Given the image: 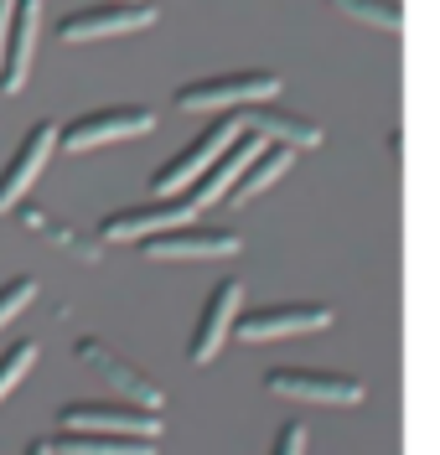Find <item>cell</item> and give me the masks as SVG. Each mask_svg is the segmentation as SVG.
<instances>
[{"mask_svg":"<svg viewBox=\"0 0 440 455\" xmlns=\"http://www.w3.org/2000/svg\"><path fill=\"white\" fill-rule=\"evenodd\" d=\"M238 135H244L238 114H234V119H228V114H218V119L207 124L197 140H187V145H181V150L172 156V161H166V166L150 176V197H176V192H192V187L203 181L207 171L223 161V150H228Z\"/></svg>","mask_w":440,"mask_h":455,"instance_id":"obj_1","label":"cell"},{"mask_svg":"<svg viewBox=\"0 0 440 455\" xmlns=\"http://www.w3.org/2000/svg\"><path fill=\"white\" fill-rule=\"evenodd\" d=\"M280 93V78L264 73V68H234V73H212V78H197V84L176 88V109H203V114H238L249 104H264Z\"/></svg>","mask_w":440,"mask_h":455,"instance_id":"obj_2","label":"cell"},{"mask_svg":"<svg viewBox=\"0 0 440 455\" xmlns=\"http://www.w3.org/2000/svg\"><path fill=\"white\" fill-rule=\"evenodd\" d=\"M156 130V114L146 104H104V109H88L78 119L58 124V150L68 156H88V150H104V145L135 140Z\"/></svg>","mask_w":440,"mask_h":455,"instance_id":"obj_3","label":"cell"},{"mask_svg":"<svg viewBox=\"0 0 440 455\" xmlns=\"http://www.w3.org/2000/svg\"><path fill=\"white\" fill-rule=\"evenodd\" d=\"M156 21V5L150 0H93V5H78L58 21V42H104V36H130Z\"/></svg>","mask_w":440,"mask_h":455,"instance_id":"obj_4","label":"cell"},{"mask_svg":"<svg viewBox=\"0 0 440 455\" xmlns=\"http://www.w3.org/2000/svg\"><path fill=\"white\" fill-rule=\"evenodd\" d=\"M326 326H332V306H316V300H280V306L238 311L234 337L249 341V347H264V341H285V337H311V331H326Z\"/></svg>","mask_w":440,"mask_h":455,"instance_id":"obj_5","label":"cell"},{"mask_svg":"<svg viewBox=\"0 0 440 455\" xmlns=\"http://www.w3.org/2000/svg\"><path fill=\"white\" fill-rule=\"evenodd\" d=\"M238 249H244V238H238L234 228L197 223V218L140 238V254L161 259V264H181V259H223V254H238Z\"/></svg>","mask_w":440,"mask_h":455,"instance_id":"obj_6","label":"cell"},{"mask_svg":"<svg viewBox=\"0 0 440 455\" xmlns=\"http://www.w3.org/2000/svg\"><path fill=\"white\" fill-rule=\"evenodd\" d=\"M52 150H58V124H52V119L31 124L27 135L16 140L11 161L0 166V212H16V207L27 202V192L36 187V176L52 161Z\"/></svg>","mask_w":440,"mask_h":455,"instance_id":"obj_7","label":"cell"},{"mask_svg":"<svg viewBox=\"0 0 440 455\" xmlns=\"http://www.w3.org/2000/svg\"><path fill=\"white\" fill-rule=\"evenodd\" d=\"M264 388L275 398H291V403H326V409H352V403L368 398V388L348 372H311V368L264 372Z\"/></svg>","mask_w":440,"mask_h":455,"instance_id":"obj_8","label":"cell"},{"mask_svg":"<svg viewBox=\"0 0 440 455\" xmlns=\"http://www.w3.org/2000/svg\"><path fill=\"white\" fill-rule=\"evenodd\" d=\"M238 311H244V284L238 280L212 284V295L203 300V315H197V326H192V341H187L192 363H212V357L223 352V341H234Z\"/></svg>","mask_w":440,"mask_h":455,"instance_id":"obj_9","label":"cell"},{"mask_svg":"<svg viewBox=\"0 0 440 455\" xmlns=\"http://www.w3.org/2000/svg\"><path fill=\"white\" fill-rule=\"evenodd\" d=\"M36 31H42V0H16L11 31H5V57H0V93H21L36 57Z\"/></svg>","mask_w":440,"mask_h":455,"instance_id":"obj_10","label":"cell"},{"mask_svg":"<svg viewBox=\"0 0 440 455\" xmlns=\"http://www.w3.org/2000/svg\"><path fill=\"white\" fill-rule=\"evenodd\" d=\"M62 429L88 435H161V419L140 403H73L62 409Z\"/></svg>","mask_w":440,"mask_h":455,"instance_id":"obj_11","label":"cell"},{"mask_svg":"<svg viewBox=\"0 0 440 455\" xmlns=\"http://www.w3.org/2000/svg\"><path fill=\"white\" fill-rule=\"evenodd\" d=\"M291 161H295V145L269 140V145L260 150V156H254V166L238 176V187H234V197H228V202H254L260 192H269V187H275V181H280V176L291 171Z\"/></svg>","mask_w":440,"mask_h":455,"instance_id":"obj_12","label":"cell"},{"mask_svg":"<svg viewBox=\"0 0 440 455\" xmlns=\"http://www.w3.org/2000/svg\"><path fill=\"white\" fill-rule=\"evenodd\" d=\"M62 455H156V435H88L68 429L58 440Z\"/></svg>","mask_w":440,"mask_h":455,"instance_id":"obj_13","label":"cell"},{"mask_svg":"<svg viewBox=\"0 0 440 455\" xmlns=\"http://www.w3.org/2000/svg\"><path fill=\"white\" fill-rule=\"evenodd\" d=\"M78 352L88 357V368H93V372H104V378H109L115 388H124V394H130V403H140V409H156V403H161V394H156L150 383H140V378L124 368L115 352H104L99 341H78Z\"/></svg>","mask_w":440,"mask_h":455,"instance_id":"obj_14","label":"cell"},{"mask_svg":"<svg viewBox=\"0 0 440 455\" xmlns=\"http://www.w3.org/2000/svg\"><path fill=\"white\" fill-rule=\"evenodd\" d=\"M238 114H249L260 135H280V140H285V145H295V150H300V145H311V140H322V135H316V130H311L306 119H291V114H275V109H269V99H264V104H249V109H238Z\"/></svg>","mask_w":440,"mask_h":455,"instance_id":"obj_15","label":"cell"},{"mask_svg":"<svg viewBox=\"0 0 440 455\" xmlns=\"http://www.w3.org/2000/svg\"><path fill=\"white\" fill-rule=\"evenodd\" d=\"M342 16H352V21H368V27L379 31H399V21H404V5L399 0H332Z\"/></svg>","mask_w":440,"mask_h":455,"instance_id":"obj_16","label":"cell"},{"mask_svg":"<svg viewBox=\"0 0 440 455\" xmlns=\"http://www.w3.org/2000/svg\"><path fill=\"white\" fill-rule=\"evenodd\" d=\"M31 363H36V341H31V337L0 347V403H5V394H11V388L31 372Z\"/></svg>","mask_w":440,"mask_h":455,"instance_id":"obj_17","label":"cell"},{"mask_svg":"<svg viewBox=\"0 0 440 455\" xmlns=\"http://www.w3.org/2000/svg\"><path fill=\"white\" fill-rule=\"evenodd\" d=\"M31 300H36V280H31V275H16V280L0 284V331H5L16 315L27 311Z\"/></svg>","mask_w":440,"mask_h":455,"instance_id":"obj_18","label":"cell"},{"mask_svg":"<svg viewBox=\"0 0 440 455\" xmlns=\"http://www.w3.org/2000/svg\"><path fill=\"white\" fill-rule=\"evenodd\" d=\"M269 455H306V425H280V435H275V451Z\"/></svg>","mask_w":440,"mask_h":455,"instance_id":"obj_19","label":"cell"},{"mask_svg":"<svg viewBox=\"0 0 440 455\" xmlns=\"http://www.w3.org/2000/svg\"><path fill=\"white\" fill-rule=\"evenodd\" d=\"M27 455H58V445H52V440H36V445H31Z\"/></svg>","mask_w":440,"mask_h":455,"instance_id":"obj_20","label":"cell"}]
</instances>
